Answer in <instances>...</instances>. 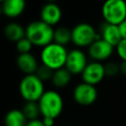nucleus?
I'll return each mask as SVG.
<instances>
[{
  "label": "nucleus",
  "instance_id": "f257e3e1",
  "mask_svg": "<svg viewBox=\"0 0 126 126\" xmlns=\"http://www.w3.org/2000/svg\"><path fill=\"white\" fill-rule=\"evenodd\" d=\"M54 29L41 20L30 23L26 28V37L32 43L33 46H44L53 42Z\"/></svg>",
  "mask_w": 126,
  "mask_h": 126
},
{
  "label": "nucleus",
  "instance_id": "f03ea898",
  "mask_svg": "<svg viewBox=\"0 0 126 126\" xmlns=\"http://www.w3.org/2000/svg\"><path fill=\"white\" fill-rule=\"evenodd\" d=\"M68 51L65 46L51 42L44 46L40 52L41 64L49 67L53 71L65 67Z\"/></svg>",
  "mask_w": 126,
  "mask_h": 126
},
{
  "label": "nucleus",
  "instance_id": "7ed1b4c3",
  "mask_svg": "<svg viewBox=\"0 0 126 126\" xmlns=\"http://www.w3.org/2000/svg\"><path fill=\"white\" fill-rule=\"evenodd\" d=\"M37 102L42 117L56 119L64 108V101L61 94L54 90L45 91Z\"/></svg>",
  "mask_w": 126,
  "mask_h": 126
},
{
  "label": "nucleus",
  "instance_id": "20e7f679",
  "mask_svg": "<svg viewBox=\"0 0 126 126\" xmlns=\"http://www.w3.org/2000/svg\"><path fill=\"white\" fill-rule=\"evenodd\" d=\"M19 92L25 101H38L44 94L43 82L35 75H25L20 82Z\"/></svg>",
  "mask_w": 126,
  "mask_h": 126
},
{
  "label": "nucleus",
  "instance_id": "39448f33",
  "mask_svg": "<svg viewBox=\"0 0 126 126\" xmlns=\"http://www.w3.org/2000/svg\"><path fill=\"white\" fill-rule=\"evenodd\" d=\"M101 14L104 22L119 26L126 20V1L105 0L101 6Z\"/></svg>",
  "mask_w": 126,
  "mask_h": 126
},
{
  "label": "nucleus",
  "instance_id": "423d86ee",
  "mask_svg": "<svg viewBox=\"0 0 126 126\" xmlns=\"http://www.w3.org/2000/svg\"><path fill=\"white\" fill-rule=\"evenodd\" d=\"M101 38L100 33L89 23H80L72 29V42L78 47H89L94 41Z\"/></svg>",
  "mask_w": 126,
  "mask_h": 126
},
{
  "label": "nucleus",
  "instance_id": "0eeeda50",
  "mask_svg": "<svg viewBox=\"0 0 126 126\" xmlns=\"http://www.w3.org/2000/svg\"><path fill=\"white\" fill-rule=\"evenodd\" d=\"M73 98L80 105H91L97 98V90L95 86L82 82L75 87L73 91Z\"/></svg>",
  "mask_w": 126,
  "mask_h": 126
},
{
  "label": "nucleus",
  "instance_id": "6e6552de",
  "mask_svg": "<svg viewBox=\"0 0 126 126\" xmlns=\"http://www.w3.org/2000/svg\"><path fill=\"white\" fill-rule=\"evenodd\" d=\"M87 56L84 51L79 48L72 49L68 51L65 68L72 74V75H79L84 72L85 68L88 65Z\"/></svg>",
  "mask_w": 126,
  "mask_h": 126
},
{
  "label": "nucleus",
  "instance_id": "1a4fd4ad",
  "mask_svg": "<svg viewBox=\"0 0 126 126\" xmlns=\"http://www.w3.org/2000/svg\"><path fill=\"white\" fill-rule=\"evenodd\" d=\"M82 80L84 83L95 86L99 84L105 77L104 64L101 62H90L82 73Z\"/></svg>",
  "mask_w": 126,
  "mask_h": 126
},
{
  "label": "nucleus",
  "instance_id": "9d476101",
  "mask_svg": "<svg viewBox=\"0 0 126 126\" xmlns=\"http://www.w3.org/2000/svg\"><path fill=\"white\" fill-rule=\"evenodd\" d=\"M114 47L106 42L105 40L97 39L94 41L89 47H88V53L90 57L96 62H101L104 60H107L113 53Z\"/></svg>",
  "mask_w": 126,
  "mask_h": 126
},
{
  "label": "nucleus",
  "instance_id": "9b49d317",
  "mask_svg": "<svg viewBox=\"0 0 126 126\" xmlns=\"http://www.w3.org/2000/svg\"><path fill=\"white\" fill-rule=\"evenodd\" d=\"M40 20L53 27L57 25L62 18V10L56 3H46L40 11Z\"/></svg>",
  "mask_w": 126,
  "mask_h": 126
},
{
  "label": "nucleus",
  "instance_id": "f8f14e48",
  "mask_svg": "<svg viewBox=\"0 0 126 126\" xmlns=\"http://www.w3.org/2000/svg\"><path fill=\"white\" fill-rule=\"evenodd\" d=\"M98 32L100 33L102 39L108 42L109 44H111L114 48L123 39L119 30V26L117 25H112V24L103 22L102 25L100 26Z\"/></svg>",
  "mask_w": 126,
  "mask_h": 126
},
{
  "label": "nucleus",
  "instance_id": "ddd939ff",
  "mask_svg": "<svg viewBox=\"0 0 126 126\" xmlns=\"http://www.w3.org/2000/svg\"><path fill=\"white\" fill-rule=\"evenodd\" d=\"M16 64L25 75L35 74L37 68L39 67L36 58L32 53L19 54L16 59Z\"/></svg>",
  "mask_w": 126,
  "mask_h": 126
},
{
  "label": "nucleus",
  "instance_id": "4468645a",
  "mask_svg": "<svg viewBox=\"0 0 126 126\" xmlns=\"http://www.w3.org/2000/svg\"><path fill=\"white\" fill-rule=\"evenodd\" d=\"M26 9V0H4L2 1L1 10L4 16L9 19L20 17Z\"/></svg>",
  "mask_w": 126,
  "mask_h": 126
},
{
  "label": "nucleus",
  "instance_id": "2eb2a0df",
  "mask_svg": "<svg viewBox=\"0 0 126 126\" xmlns=\"http://www.w3.org/2000/svg\"><path fill=\"white\" fill-rule=\"evenodd\" d=\"M4 34L10 41L17 43L19 40L26 37V28L19 23L11 22L5 26Z\"/></svg>",
  "mask_w": 126,
  "mask_h": 126
},
{
  "label": "nucleus",
  "instance_id": "dca6fc26",
  "mask_svg": "<svg viewBox=\"0 0 126 126\" xmlns=\"http://www.w3.org/2000/svg\"><path fill=\"white\" fill-rule=\"evenodd\" d=\"M29 120L22 109H11L4 118L5 126H27Z\"/></svg>",
  "mask_w": 126,
  "mask_h": 126
},
{
  "label": "nucleus",
  "instance_id": "f3484780",
  "mask_svg": "<svg viewBox=\"0 0 126 126\" xmlns=\"http://www.w3.org/2000/svg\"><path fill=\"white\" fill-rule=\"evenodd\" d=\"M71 79H72V74L65 67H63L53 72L51 82L53 86H55L56 88L62 89L69 85V83L71 82Z\"/></svg>",
  "mask_w": 126,
  "mask_h": 126
},
{
  "label": "nucleus",
  "instance_id": "a211bd4d",
  "mask_svg": "<svg viewBox=\"0 0 126 126\" xmlns=\"http://www.w3.org/2000/svg\"><path fill=\"white\" fill-rule=\"evenodd\" d=\"M71 41H72V30L66 27H58L54 30L53 42L65 46Z\"/></svg>",
  "mask_w": 126,
  "mask_h": 126
},
{
  "label": "nucleus",
  "instance_id": "6ab92c4d",
  "mask_svg": "<svg viewBox=\"0 0 126 126\" xmlns=\"http://www.w3.org/2000/svg\"><path fill=\"white\" fill-rule=\"evenodd\" d=\"M22 111L29 121L39 119V116H41L37 101H26L22 107Z\"/></svg>",
  "mask_w": 126,
  "mask_h": 126
},
{
  "label": "nucleus",
  "instance_id": "aec40b11",
  "mask_svg": "<svg viewBox=\"0 0 126 126\" xmlns=\"http://www.w3.org/2000/svg\"><path fill=\"white\" fill-rule=\"evenodd\" d=\"M53 72H54V71H53L52 69H50L49 67H47V66L41 64V65H39V67L37 68V70H36V72H35V75L44 83L45 81H48V80L51 81L52 76H53Z\"/></svg>",
  "mask_w": 126,
  "mask_h": 126
},
{
  "label": "nucleus",
  "instance_id": "412c9836",
  "mask_svg": "<svg viewBox=\"0 0 126 126\" xmlns=\"http://www.w3.org/2000/svg\"><path fill=\"white\" fill-rule=\"evenodd\" d=\"M32 46H33L32 43L27 37H24L23 39L19 40L16 43V48H17V51L19 52V54L31 53V50H32Z\"/></svg>",
  "mask_w": 126,
  "mask_h": 126
},
{
  "label": "nucleus",
  "instance_id": "4be33fe9",
  "mask_svg": "<svg viewBox=\"0 0 126 126\" xmlns=\"http://www.w3.org/2000/svg\"><path fill=\"white\" fill-rule=\"evenodd\" d=\"M105 76L107 77H114L118 73H120V64L116 63L115 61H108L104 64Z\"/></svg>",
  "mask_w": 126,
  "mask_h": 126
},
{
  "label": "nucleus",
  "instance_id": "5701e85b",
  "mask_svg": "<svg viewBox=\"0 0 126 126\" xmlns=\"http://www.w3.org/2000/svg\"><path fill=\"white\" fill-rule=\"evenodd\" d=\"M121 61H126V39H122L115 47Z\"/></svg>",
  "mask_w": 126,
  "mask_h": 126
},
{
  "label": "nucleus",
  "instance_id": "b1692460",
  "mask_svg": "<svg viewBox=\"0 0 126 126\" xmlns=\"http://www.w3.org/2000/svg\"><path fill=\"white\" fill-rule=\"evenodd\" d=\"M41 120H42L44 126H54V123H55V119H54V118H50V117H42Z\"/></svg>",
  "mask_w": 126,
  "mask_h": 126
},
{
  "label": "nucleus",
  "instance_id": "393cba45",
  "mask_svg": "<svg viewBox=\"0 0 126 126\" xmlns=\"http://www.w3.org/2000/svg\"><path fill=\"white\" fill-rule=\"evenodd\" d=\"M119 30H120L122 38H123V39H126V20L123 21V22L119 25Z\"/></svg>",
  "mask_w": 126,
  "mask_h": 126
},
{
  "label": "nucleus",
  "instance_id": "a878e982",
  "mask_svg": "<svg viewBox=\"0 0 126 126\" xmlns=\"http://www.w3.org/2000/svg\"><path fill=\"white\" fill-rule=\"evenodd\" d=\"M27 126H44L43 122L41 119H36V120H32V121H29Z\"/></svg>",
  "mask_w": 126,
  "mask_h": 126
},
{
  "label": "nucleus",
  "instance_id": "bb28decb",
  "mask_svg": "<svg viewBox=\"0 0 126 126\" xmlns=\"http://www.w3.org/2000/svg\"><path fill=\"white\" fill-rule=\"evenodd\" d=\"M120 73L126 76V61L120 62Z\"/></svg>",
  "mask_w": 126,
  "mask_h": 126
},
{
  "label": "nucleus",
  "instance_id": "cd10ccee",
  "mask_svg": "<svg viewBox=\"0 0 126 126\" xmlns=\"http://www.w3.org/2000/svg\"><path fill=\"white\" fill-rule=\"evenodd\" d=\"M46 1H47V3H55L56 0H46Z\"/></svg>",
  "mask_w": 126,
  "mask_h": 126
},
{
  "label": "nucleus",
  "instance_id": "c85d7f7f",
  "mask_svg": "<svg viewBox=\"0 0 126 126\" xmlns=\"http://www.w3.org/2000/svg\"><path fill=\"white\" fill-rule=\"evenodd\" d=\"M2 1H4V0H1V2H2Z\"/></svg>",
  "mask_w": 126,
  "mask_h": 126
}]
</instances>
